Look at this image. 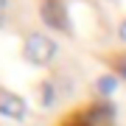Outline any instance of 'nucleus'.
Here are the masks:
<instances>
[{"label": "nucleus", "instance_id": "nucleus-7", "mask_svg": "<svg viewBox=\"0 0 126 126\" xmlns=\"http://www.w3.org/2000/svg\"><path fill=\"white\" fill-rule=\"evenodd\" d=\"M6 9H9V0H0V25H3V20H6V14H9V11H6Z\"/></svg>", "mask_w": 126, "mask_h": 126}, {"label": "nucleus", "instance_id": "nucleus-2", "mask_svg": "<svg viewBox=\"0 0 126 126\" xmlns=\"http://www.w3.org/2000/svg\"><path fill=\"white\" fill-rule=\"evenodd\" d=\"M39 14H42V20H45V25H48V28H53V31H70L67 9L59 3V0H45Z\"/></svg>", "mask_w": 126, "mask_h": 126}, {"label": "nucleus", "instance_id": "nucleus-4", "mask_svg": "<svg viewBox=\"0 0 126 126\" xmlns=\"http://www.w3.org/2000/svg\"><path fill=\"white\" fill-rule=\"evenodd\" d=\"M39 98H42V107H50L56 101V81H42L39 84Z\"/></svg>", "mask_w": 126, "mask_h": 126}, {"label": "nucleus", "instance_id": "nucleus-9", "mask_svg": "<svg viewBox=\"0 0 126 126\" xmlns=\"http://www.w3.org/2000/svg\"><path fill=\"white\" fill-rule=\"evenodd\" d=\"M112 3H121V0H112Z\"/></svg>", "mask_w": 126, "mask_h": 126}, {"label": "nucleus", "instance_id": "nucleus-6", "mask_svg": "<svg viewBox=\"0 0 126 126\" xmlns=\"http://www.w3.org/2000/svg\"><path fill=\"white\" fill-rule=\"evenodd\" d=\"M115 70H118V73H121V76L126 79V53H123L121 59H115Z\"/></svg>", "mask_w": 126, "mask_h": 126}, {"label": "nucleus", "instance_id": "nucleus-8", "mask_svg": "<svg viewBox=\"0 0 126 126\" xmlns=\"http://www.w3.org/2000/svg\"><path fill=\"white\" fill-rule=\"evenodd\" d=\"M118 31H121V39L126 42V20H123V23H121V28H118Z\"/></svg>", "mask_w": 126, "mask_h": 126}, {"label": "nucleus", "instance_id": "nucleus-1", "mask_svg": "<svg viewBox=\"0 0 126 126\" xmlns=\"http://www.w3.org/2000/svg\"><path fill=\"white\" fill-rule=\"evenodd\" d=\"M23 53L31 64H39V67H45V64L53 62L56 56V42L50 39L45 34H28L25 36V45H23Z\"/></svg>", "mask_w": 126, "mask_h": 126}, {"label": "nucleus", "instance_id": "nucleus-3", "mask_svg": "<svg viewBox=\"0 0 126 126\" xmlns=\"http://www.w3.org/2000/svg\"><path fill=\"white\" fill-rule=\"evenodd\" d=\"M0 115L11 118V121H23L25 118V101L20 98L17 93L0 90Z\"/></svg>", "mask_w": 126, "mask_h": 126}, {"label": "nucleus", "instance_id": "nucleus-5", "mask_svg": "<svg viewBox=\"0 0 126 126\" xmlns=\"http://www.w3.org/2000/svg\"><path fill=\"white\" fill-rule=\"evenodd\" d=\"M95 90H98L101 95H112L118 90V79L115 76H101L98 81H95Z\"/></svg>", "mask_w": 126, "mask_h": 126}]
</instances>
